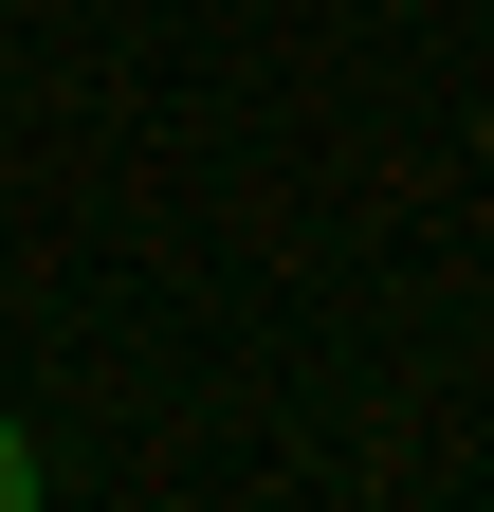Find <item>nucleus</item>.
<instances>
[{"label":"nucleus","mask_w":494,"mask_h":512,"mask_svg":"<svg viewBox=\"0 0 494 512\" xmlns=\"http://www.w3.org/2000/svg\"><path fill=\"white\" fill-rule=\"evenodd\" d=\"M0 512H37V439L19 421H0Z\"/></svg>","instance_id":"nucleus-1"}]
</instances>
